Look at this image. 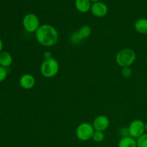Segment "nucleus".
I'll return each instance as SVG.
<instances>
[{"mask_svg":"<svg viewBox=\"0 0 147 147\" xmlns=\"http://www.w3.org/2000/svg\"><path fill=\"white\" fill-rule=\"evenodd\" d=\"M37 41L44 47H53L57 44L59 40V34L57 29L53 25L45 24L40 25L35 32Z\"/></svg>","mask_w":147,"mask_h":147,"instance_id":"1","label":"nucleus"},{"mask_svg":"<svg viewBox=\"0 0 147 147\" xmlns=\"http://www.w3.org/2000/svg\"><path fill=\"white\" fill-rule=\"evenodd\" d=\"M137 147H147V133L144 134L142 136L136 139Z\"/></svg>","mask_w":147,"mask_h":147,"instance_id":"16","label":"nucleus"},{"mask_svg":"<svg viewBox=\"0 0 147 147\" xmlns=\"http://www.w3.org/2000/svg\"><path fill=\"white\" fill-rule=\"evenodd\" d=\"M121 75L124 78H129L132 75V70L130 67H123L121 70Z\"/></svg>","mask_w":147,"mask_h":147,"instance_id":"17","label":"nucleus"},{"mask_svg":"<svg viewBox=\"0 0 147 147\" xmlns=\"http://www.w3.org/2000/svg\"><path fill=\"white\" fill-rule=\"evenodd\" d=\"M105 139V134L103 131H95L93 133L92 139L96 143H100L102 142Z\"/></svg>","mask_w":147,"mask_h":147,"instance_id":"15","label":"nucleus"},{"mask_svg":"<svg viewBox=\"0 0 147 147\" xmlns=\"http://www.w3.org/2000/svg\"><path fill=\"white\" fill-rule=\"evenodd\" d=\"M110 125V120L109 117L105 115H99L95 118L93 122V126L95 131H104L109 128Z\"/></svg>","mask_w":147,"mask_h":147,"instance_id":"7","label":"nucleus"},{"mask_svg":"<svg viewBox=\"0 0 147 147\" xmlns=\"http://www.w3.org/2000/svg\"><path fill=\"white\" fill-rule=\"evenodd\" d=\"M20 85L25 90H30L35 85V78L34 76L29 73H26L21 76L20 79Z\"/></svg>","mask_w":147,"mask_h":147,"instance_id":"9","label":"nucleus"},{"mask_svg":"<svg viewBox=\"0 0 147 147\" xmlns=\"http://www.w3.org/2000/svg\"><path fill=\"white\" fill-rule=\"evenodd\" d=\"M22 25L27 32L35 33L40 27V20L36 14L33 13H29L26 14L23 18Z\"/></svg>","mask_w":147,"mask_h":147,"instance_id":"5","label":"nucleus"},{"mask_svg":"<svg viewBox=\"0 0 147 147\" xmlns=\"http://www.w3.org/2000/svg\"><path fill=\"white\" fill-rule=\"evenodd\" d=\"M95 129L93 124L88 122H83L80 123L76 128V136L78 140L81 142H87L92 139Z\"/></svg>","mask_w":147,"mask_h":147,"instance_id":"4","label":"nucleus"},{"mask_svg":"<svg viewBox=\"0 0 147 147\" xmlns=\"http://www.w3.org/2000/svg\"><path fill=\"white\" fill-rule=\"evenodd\" d=\"M7 70L5 67H3L0 66V82L3 81L7 77Z\"/></svg>","mask_w":147,"mask_h":147,"instance_id":"18","label":"nucleus"},{"mask_svg":"<svg viewBox=\"0 0 147 147\" xmlns=\"http://www.w3.org/2000/svg\"><path fill=\"white\" fill-rule=\"evenodd\" d=\"M136 53L133 50L125 48L118 52L116 56V63L123 68L130 67L131 65H133L136 60Z\"/></svg>","mask_w":147,"mask_h":147,"instance_id":"3","label":"nucleus"},{"mask_svg":"<svg viewBox=\"0 0 147 147\" xmlns=\"http://www.w3.org/2000/svg\"><path fill=\"white\" fill-rule=\"evenodd\" d=\"M91 1L90 0H76L75 6L78 11L81 13L88 12L91 8Z\"/></svg>","mask_w":147,"mask_h":147,"instance_id":"10","label":"nucleus"},{"mask_svg":"<svg viewBox=\"0 0 147 147\" xmlns=\"http://www.w3.org/2000/svg\"><path fill=\"white\" fill-rule=\"evenodd\" d=\"M12 57L8 52H1L0 53V66L8 67L12 63Z\"/></svg>","mask_w":147,"mask_h":147,"instance_id":"13","label":"nucleus"},{"mask_svg":"<svg viewBox=\"0 0 147 147\" xmlns=\"http://www.w3.org/2000/svg\"><path fill=\"white\" fill-rule=\"evenodd\" d=\"M118 147H137V142L130 136H125L119 140Z\"/></svg>","mask_w":147,"mask_h":147,"instance_id":"12","label":"nucleus"},{"mask_svg":"<svg viewBox=\"0 0 147 147\" xmlns=\"http://www.w3.org/2000/svg\"><path fill=\"white\" fill-rule=\"evenodd\" d=\"M3 49V42H2V40L0 38V53H1V50Z\"/></svg>","mask_w":147,"mask_h":147,"instance_id":"20","label":"nucleus"},{"mask_svg":"<svg viewBox=\"0 0 147 147\" xmlns=\"http://www.w3.org/2000/svg\"><path fill=\"white\" fill-rule=\"evenodd\" d=\"M76 32H77L79 40L81 41L90 37L92 32L91 27L89 25H83Z\"/></svg>","mask_w":147,"mask_h":147,"instance_id":"14","label":"nucleus"},{"mask_svg":"<svg viewBox=\"0 0 147 147\" xmlns=\"http://www.w3.org/2000/svg\"><path fill=\"white\" fill-rule=\"evenodd\" d=\"M60 70V65L56 59L50 57L45 58L40 65V73L42 76L47 78H51L57 76Z\"/></svg>","mask_w":147,"mask_h":147,"instance_id":"2","label":"nucleus"},{"mask_svg":"<svg viewBox=\"0 0 147 147\" xmlns=\"http://www.w3.org/2000/svg\"><path fill=\"white\" fill-rule=\"evenodd\" d=\"M128 129L129 136L135 139H139L146 131L145 123L140 119H135L132 121L128 126Z\"/></svg>","mask_w":147,"mask_h":147,"instance_id":"6","label":"nucleus"},{"mask_svg":"<svg viewBox=\"0 0 147 147\" xmlns=\"http://www.w3.org/2000/svg\"><path fill=\"white\" fill-rule=\"evenodd\" d=\"M90 11L93 15L96 17H103L108 14L109 8L105 3L101 1L93 3L91 5Z\"/></svg>","mask_w":147,"mask_h":147,"instance_id":"8","label":"nucleus"},{"mask_svg":"<svg viewBox=\"0 0 147 147\" xmlns=\"http://www.w3.org/2000/svg\"><path fill=\"white\" fill-rule=\"evenodd\" d=\"M134 28L137 32L142 34H147V19L141 18L136 20Z\"/></svg>","mask_w":147,"mask_h":147,"instance_id":"11","label":"nucleus"},{"mask_svg":"<svg viewBox=\"0 0 147 147\" xmlns=\"http://www.w3.org/2000/svg\"><path fill=\"white\" fill-rule=\"evenodd\" d=\"M91 2H93V3H96V2H98V1H100V0H90Z\"/></svg>","mask_w":147,"mask_h":147,"instance_id":"21","label":"nucleus"},{"mask_svg":"<svg viewBox=\"0 0 147 147\" xmlns=\"http://www.w3.org/2000/svg\"><path fill=\"white\" fill-rule=\"evenodd\" d=\"M145 130H146V131H147V123H145Z\"/></svg>","mask_w":147,"mask_h":147,"instance_id":"22","label":"nucleus"},{"mask_svg":"<svg viewBox=\"0 0 147 147\" xmlns=\"http://www.w3.org/2000/svg\"><path fill=\"white\" fill-rule=\"evenodd\" d=\"M120 134L122 136V137H125V136H129V129H128V128H122V129H121Z\"/></svg>","mask_w":147,"mask_h":147,"instance_id":"19","label":"nucleus"}]
</instances>
